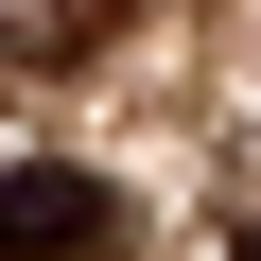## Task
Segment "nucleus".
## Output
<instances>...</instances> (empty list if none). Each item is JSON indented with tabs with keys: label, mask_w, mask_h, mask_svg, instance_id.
Masks as SVG:
<instances>
[{
	"label": "nucleus",
	"mask_w": 261,
	"mask_h": 261,
	"mask_svg": "<svg viewBox=\"0 0 261 261\" xmlns=\"http://www.w3.org/2000/svg\"><path fill=\"white\" fill-rule=\"evenodd\" d=\"M122 209H105V174H70V157H18L0 174V261H87Z\"/></svg>",
	"instance_id": "nucleus-1"
},
{
	"label": "nucleus",
	"mask_w": 261,
	"mask_h": 261,
	"mask_svg": "<svg viewBox=\"0 0 261 261\" xmlns=\"http://www.w3.org/2000/svg\"><path fill=\"white\" fill-rule=\"evenodd\" d=\"M105 35H122V0H18V53H35V70H53V53H105Z\"/></svg>",
	"instance_id": "nucleus-2"
}]
</instances>
